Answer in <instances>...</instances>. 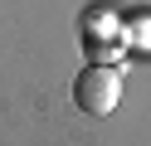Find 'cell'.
<instances>
[{
  "label": "cell",
  "mask_w": 151,
  "mask_h": 146,
  "mask_svg": "<svg viewBox=\"0 0 151 146\" xmlns=\"http://www.w3.org/2000/svg\"><path fill=\"white\" fill-rule=\"evenodd\" d=\"M127 44L132 49H151V15H132L127 19Z\"/></svg>",
  "instance_id": "3957f363"
},
{
  "label": "cell",
  "mask_w": 151,
  "mask_h": 146,
  "mask_svg": "<svg viewBox=\"0 0 151 146\" xmlns=\"http://www.w3.org/2000/svg\"><path fill=\"white\" fill-rule=\"evenodd\" d=\"M83 29V54L88 63H122V49H127V19H117L112 10L93 5L88 15L78 19Z\"/></svg>",
  "instance_id": "6da1fadb"
},
{
  "label": "cell",
  "mask_w": 151,
  "mask_h": 146,
  "mask_svg": "<svg viewBox=\"0 0 151 146\" xmlns=\"http://www.w3.org/2000/svg\"><path fill=\"white\" fill-rule=\"evenodd\" d=\"M73 102L93 117L117 112L122 102V63H88L78 78H73Z\"/></svg>",
  "instance_id": "7a4b0ae2"
}]
</instances>
